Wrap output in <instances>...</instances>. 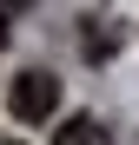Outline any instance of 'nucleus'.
Here are the masks:
<instances>
[{"mask_svg": "<svg viewBox=\"0 0 139 145\" xmlns=\"http://www.w3.org/2000/svg\"><path fill=\"white\" fill-rule=\"evenodd\" d=\"M7 106H13V119H46V112H60V79H53V72H20L13 92H7Z\"/></svg>", "mask_w": 139, "mask_h": 145, "instance_id": "1", "label": "nucleus"}, {"mask_svg": "<svg viewBox=\"0 0 139 145\" xmlns=\"http://www.w3.org/2000/svg\"><path fill=\"white\" fill-rule=\"evenodd\" d=\"M53 145H113V138H106L99 119H86V112H80V119H66V125L53 132Z\"/></svg>", "mask_w": 139, "mask_h": 145, "instance_id": "2", "label": "nucleus"}, {"mask_svg": "<svg viewBox=\"0 0 139 145\" xmlns=\"http://www.w3.org/2000/svg\"><path fill=\"white\" fill-rule=\"evenodd\" d=\"M27 7H33V0H0V13H7V20H13V13H27Z\"/></svg>", "mask_w": 139, "mask_h": 145, "instance_id": "3", "label": "nucleus"}, {"mask_svg": "<svg viewBox=\"0 0 139 145\" xmlns=\"http://www.w3.org/2000/svg\"><path fill=\"white\" fill-rule=\"evenodd\" d=\"M0 53H7V13H0Z\"/></svg>", "mask_w": 139, "mask_h": 145, "instance_id": "4", "label": "nucleus"}]
</instances>
